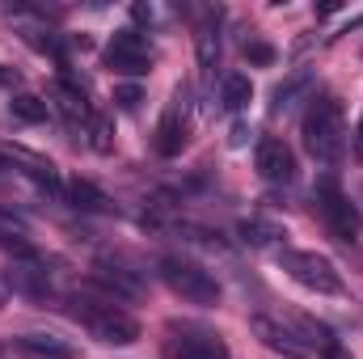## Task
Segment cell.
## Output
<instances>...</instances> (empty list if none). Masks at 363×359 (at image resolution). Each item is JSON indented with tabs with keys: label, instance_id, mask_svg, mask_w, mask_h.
I'll return each instance as SVG.
<instances>
[{
	"label": "cell",
	"instance_id": "f546056e",
	"mask_svg": "<svg viewBox=\"0 0 363 359\" xmlns=\"http://www.w3.org/2000/svg\"><path fill=\"white\" fill-rule=\"evenodd\" d=\"M131 13H135V21H148V17H152V9H148V4H135Z\"/></svg>",
	"mask_w": 363,
	"mask_h": 359
},
{
	"label": "cell",
	"instance_id": "ac0fdd59",
	"mask_svg": "<svg viewBox=\"0 0 363 359\" xmlns=\"http://www.w3.org/2000/svg\"><path fill=\"white\" fill-rule=\"evenodd\" d=\"M237 233H241V241H245V245H271V241L283 237V228L271 224V220H241V224H237Z\"/></svg>",
	"mask_w": 363,
	"mask_h": 359
},
{
	"label": "cell",
	"instance_id": "7a4b0ae2",
	"mask_svg": "<svg viewBox=\"0 0 363 359\" xmlns=\"http://www.w3.org/2000/svg\"><path fill=\"white\" fill-rule=\"evenodd\" d=\"M300 136H304V148L317 157V161H338L342 157V106L334 97H313L308 110H304V123H300Z\"/></svg>",
	"mask_w": 363,
	"mask_h": 359
},
{
	"label": "cell",
	"instance_id": "603a6c76",
	"mask_svg": "<svg viewBox=\"0 0 363 359\" xmlns=\"http://www.w3.org/2000/svg\"><path fill=\"white\" fill-rule=\"evenodd\" d=\"M140 101H144L140 85H114V106L118 110H140Z\"/></svg>",
	"mask_w": 363,
	"mask_h": 359
},
{
	"label": "cell",
	"instance_id": "d4e9b609",
	"mask_svg": "<svg viewBox=\"0 0 363 359\" xmlns=\"http://www.w3.org/2000/svg\"><path fill=\"white\" fill-rule=\"evenodd\" d=\"M93 148H97V153H110V127H106V118H97V114H93Z\"/></svg>",
	"mask_w": 363,
	"mask_h": 359
},
{
	"label": "cell",
	"instance_id": "7402d4cb",
	"mask_svg": "<svg viewBox=\"0 0 363 359\" xmlns=\"http://www.w3.org/2000/svg\"><path fill=\"white\" fill-rule=\"evenodd\" d=\"M274 55H279V51H274L271 43H262V38H250V43H245V60L258 64V68H271Z\"/></svg>",
	"mask_w": 363,
	"mask_h": 359
},
{
	"label": "cell",
	"instance_id": "e0dca14e",
	"mask_svg": "<svg viewBox=\"0 0 363 359\" xmlns=\"http://www.w3.org/2000/svg\"><path fill=\"white\" fill-rule=\"evenodd\" d=\"M68 199H72L77 211H110V199H106L89 178H72L68 182Z\"/></svg>",
	"mask_w": 363,
	"mask_h": 359
},
{
	"label": "cell",
	"instance_id": "6da1fadb",
	"mask_svg": "<svg viewBox=\"0 0 363 359\" xmlns=\"http://www.w3.org/2000/svg\"><path fill=\"white\" fill-rule=\"evenodd\" d=\"M64 313H68L72 321H81L93 338L106 343V347H131V343L140 338V321H135L131 313H123L118 300L93 304V300H85V296H72V300L64 304Z\"/></svg>",
	"mask_w": 363,
	"mask_h": 359
},
{
	"label": "cell",
	"instance_id": "44dd1931",
	"mask_svg": "<svg viewBox=\"0 0 363 359\" xmlns=\"http://www.w3.org/2000/svg\"><path fill=\"white\" fill-rule=\"evenodd\" d=\"M308 85H313V77H308V72H296V77H291V81H283V85H279V89H274V114H283V110H291V101H296V97H300V93L308 89Z\"/></svg>",
	"mask_w": 363,
	"mask_h": 359
},
{
	"label": "cell",
	"instance_id": "5b68a950",
	"mask_svg": "<svg viewBox=\"0 0 363 359\" xmlns=\"http://www.w3.org/2000/svg\"><path fill=\"white\" fill-rule=\"evenodd\" d=\"M317 203H321V216H325V224H330V233L338 237V241H347V245H355L363 233V211L338 190V182L334 178H321L317 182Z\"/></svg>",
	"mask_w": 363,
	"mask_h": 359
},
{
	"label": "cell",
	"instance_id": "2e32d148",
	"mask_svg": "<svg viewBox=\"0 0 363 359\" xmlns=\"http://www.w3.org/2000/svg\"><path fill=\"white\" fill-rule=\"evenodd\" d=\"M194 43H199V64L216 68V60H220V13H207V21L199 26Z\"/></svg>",
	"mask_w": 363,
	"mask_h": 359
},
{
	"label": "cell",
	"instance_id": "3957f363",
	"mask_svg": "<svg viewBox=\"0 0 363 359\" xmlns=\"http://www.w3.org/2000/svg\"><path fill=\"white\" fill-rule=\"evenodd\" d=\"M279 267L287 270L300 287H308L317 296H342L347 292L338 267L325 254H317V250H279Z\"/></svg>",
	"mask_w": 363,
	"mask_h": 359
},
{
	"label": "cell",
	"instance_id": "cb8c5ba5",
	"mask_svg": "<svg viewBox=\"0 0 363 359\" xmlns=\"http://www.w3.org/2000/svg\"><path fill=\"white\" fill-rule=\"evenodd\" d=\"M0 237H26V220L13 211H0Z\"/></svg>",
	"mask_w": 363,
	"mask_h": 359
},
{
	"label": "cell",
	"instance_id": "277c9868",
	"mask_svg": "<svg viewBox=\"0 0 363 359\" xmlns=\"http://www.w3.org/2000/svg\"><path fill=\"white\" fill-rule=\"evenodd\" d=\"M161 279L169 283L174 296L190 300V304H203V309L220 304V283H216V275L203 270L199 263H190V258H178V254L161 258Z\"/></svg>",
	"mask_w": 363,
	"mask_h": 359
},
{
	"label": "cell",
	"instance_id": "9c48e42d",
	"mask_svg": "<svg viewBox=\"0 0 363 359\" xmlns=\"http://www.w3.org/2000/svg\"><path fill=\"white\" fill-rule=\"evenodd\" d=\"M254 165H258V174L267 182H291L296 178V157H291V148L283 144V140H258V153H254Z\"/></svg>",
	"mask_w": 363,
	"mask_h": 359
},
{
	"label": "cell",
	"instance_id": "8992f818",
	"mask_svg": "<svg viewBox=\"0 0 363 359\" xmlns=\"http://www.w3.org/2000/svg\"><path fill=\"white\" fill-rule=\"evenodd\" d=\"M106 68L118 77H144L152 72V47L140 30H118L106 47Z\"/></svg>",
	"mask_w": 363,
	"mask_h": 359
},
{
	"label": "cell",
	"instance_id": "4fadbf2b",
	"mask_svg": "<svg viewBox=\"0 0 363 359\" xmlns=\"http://www.w3.org/2000/svg\"><path fill=\"white\" fill-rule=\"evenodd\" d=\"M4 283H9V292H21V296H34V300H43L47 296V270L38 267V263H17V267L4 275Z\"/></svg>",
	"mask_w": 363,
	"mask_h": 359
},
{
	"label": "cell",
	"instance_id": "f1b7e54d",
	"mask_svg": "<svg viewBox=\"0 0 363 359\" xmlns=\"http://www.w3.org/2000/svg\"><path fill=\"white\" fill-rule=\"evenodd\" d=\"M338 9H342V4H338V0H330V4H317V17H334V13H338Z\"/></svg>",
	"mask_w": 363,
	"mask_h": 359
},
{
	"label": "cell",
	"instance_id": "d6986e66",
	"mask_svg": "<svg viewBox=\"0 0 363 359\" xmlns=\"http://www.w3.org/2000/svg\"><path fill=\"white\" fill-rule=\"evenodd\" d=\"M9 110H13V118H21V123H43V118L51 114V106H47L43 97H34V93H17V97L9 101Z\"/></svg>",
	"mask_w": 363,
	"mask_h": 359
},
{
	"label": "cell",
	"instance_id": "4316f807",
	"mask_svg": "<svg viewBox=\"0 0 363 359\" xmlns=\"http://www.w3.org/2000/svg\"><path fill=\"white\" fill-rule=\"evenodd\" d=\"M351 153H355V161H363V114H359V123H355V140H351Z\"/></svg>",
	"mask_w": 363,
	"mask_h": 359
},
{
	"label": "cell",
	"instance_id": "ba28073f",
	"mask_svg": "<svg viewBox=\"0 0 363 359\" xmlns=\"http://www.w3.org/2000/svg\"><path fill=\"white\" fill-rule=\"evenodd\" d=\"M250 330L262 338V347H271V351H279V355H287V359H304L308 355V343H304L291 326L274 321V317H267V313L250 317Z\"/></svg>",
	"mask_w": 363,
	"mask_h": 359
},
{
	"label": "cell",
	"instance_id": "30bf717a",
	"mask_svg": "<svg viewBox=\"0 0 363 359\" xmlns=\"http://www.w3.org/2000/svg\"><path fill=\"white\" fill-rule=\"evenodd\" d=\"M0 157H4V161H13V165H21V174H26V178H34L47 194H64V186H60V178H55V165H51L47 157L30 153V148H21V144H4V148H0Z\"/></svg>",
	"mask_w": 363,
	"mask_h": 359
},
{
	"label": "cell",
	"instance_id": "8fae6325",
	"mask_svg": "<svg viewBox=\"0 0 363 359\" xmlns=\"http://www.w3.org/2000/svg\"><path fill=\"white\" fill-rule=\"evenodd\" d=\"M93 283L106 287L114 300H140V296H144V283H140L131 270L114 267V263H97V267H93Z\"/></svg>",
	"mask_w": 363,
	"mask_h": 359
},
{
	"label": "cell",
	"instance_id": "ffe728a7",
	"mask_svg": "<svg viewBox=\"0 0 363 359\" xmlns=\"http://www.w3.org/2000/svg\"><path fill=\"white\" fill-rule=\"evenodd\" d=\"M250 97H254V85H250V77H245V72L224 77V106H228V110H245V106H250Z\"/></svg>",
	"mask_w": 363,
	"mask_h": 359
},
{
	"label": "cell",
	"instance_id": "52a82bcc",
	"mask_svg": "<svg viewBox=\"0 0 363 359\" xmlns=\"http://www.w3.org/2000/svg\"><path fill=\"white\" fill-rule=\"evenodd\" d=\"M165 359H233L228 343L211 330H174L161 347Z\"/></svg>",
	"mask_w": 363,
	"mask_h": 359
},
{
	"label": "cell",
	"instance_id": "4dcf8cb0",
	"mask_svg": "<svg viewBox=\"0 0 363 359\" xmlns=\"http://www.w3.org/2000/svg\"><path fill=\"white\" fill-rule=\"evenodd\" d=\"M4 296H9V283H4V275H0V304H4Z\"/></svg>",
	"mask_w": 363,
	"mask_h": 359
},
{
	"label": "cell",
	"instance_id": "5bb4252c",
	"mask_svg": "<svg viewBox=\"0 0 363 359\" xmlns=\"http://www.w3.org/2000/svg\"><path fill=\"white\" fill-rule=\"evenodd\" d=\"M17 347L34 359H77V347L64 343V338H55V334H21Z\"/></svg>",
	"mask_w": 363,
	"mask_h": 359
},
{
	"label": "cell",
	"instance_id": "484cf974",
	"mask_svg": "<svg viewBox=\"0 0 363 359\" xmlns=\"http://www.w3.org/2000/svg\"><path fill=\"white\" fill-rule=\"evenodd\" d=\"M21 77H17V68H9V64H0V89H13Z\"/></svg>",
	"mask_w": 363,
	"mask_h": 359
},
{
	"label": "cell",
	"instance_id": "9a60e30c",
	"mask_svg": "<svg viewBox=\"0 0 363 359\" xmlns=\"http://www.w3.org/2000/svg\"><path fill=\"white\" fill-rule=\"evenodd\" d=\"M55 101H60V110L77 123V118H93L89 114V101H85V85L81 81H72V77H64V81H55Z\"/></svg>",
	"mask_w": 363,
	"mask_h": 359
},
{
	"label": "cell",
	"instance_id": "83f0119b",
	"mask_svg": "<svg viewBox=\"0 0 363 359\" xmlns=\"http://www.w3.org/2000/svg\"><path fill=\"white\" fill-rule=\"evenodd\" d=\"M228 140H233V144H237V148H241V144H245V140H250V127H241V123H237V127H233V136H228Z\"/></svg>",
	"mask_w": 363,
	"mask_h": 359
},
{
	"label": "cell",
	"instance_id": "7c38bea8",
	"mask_svg": "<svg viewBox=\"0 0 363 359\" xmlns=\"http://www.w3.org/2000/svg\"><path fill=\"white\" fill-rule=\"evenodd\" d=\"M186 148V118H182V93L174 97V106L165 110L161 127H157V153L161 157H178Z\"/></svg>",
	"mask_w": 363,
	"mask_h": 359
}]
</instances>
